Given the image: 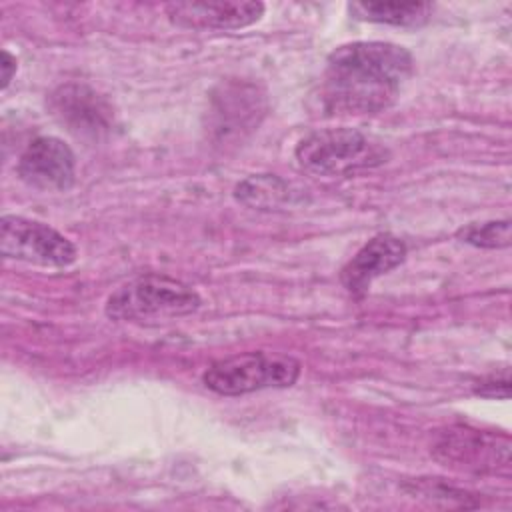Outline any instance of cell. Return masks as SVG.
<instances>
[{
    "instance_id": "1",
    "label": "cell",
    "mask_w": 512,
    "mask_h": 512,
    "mask_svg": "<svg viewBox=\"0 0 512 512\" xmlns=\"http://www.w3.org/2000/svg\"><path fill=\"white\" fill-rule=\"evenodd\" d=\"M414 68L412 54L392 42H350L326 60L318 102L328 116L376 114L398 96Z\"/></svg>"
},
{
    "instance_id": "2",
    "label": "cell",
    "mask_w": 512,
    "mask_h": 512,
    "mask_svg": "<svg viewBox=\"0 0 512 512\" xmlns=\"http://www.w3.org/2000/svg\"><path fill=\"white\" fill-rule=\"evenodd\" d=\"M202 300L188 284L166 274H142L106 300V314L120 322L158 324L188 316L200 308Z\"/></svg>"
},
{
    "instance_id": "3",
    "label": "cell",
    "mask_w": 512,
    "mask_h": 512,
    "mask_svg": "<svg viewBox=\"0 0 512 512\" xmlns=\"http://www.w3.org/2000/svg\"><path fill=\"white\" fill-rule=\"evenodd\" d=\"M294 158L298 166L316 176H352L386 162L388 152L356 128H324L304 136Z\"/></svg>"
},
{
    "instance_id": "4",
    "label": "cell",
    "mask_w": 512,
    "mask_h": 512,
    "mask_svg": "<svg viewBox=\"0 0 512 512\" xmlns=\"http://www.w3.org/2000/svg\"><path fill=\"white\" fill-rule=\"evenodd\" d=\"M300 362L286 354L242 352L212 362L202 382L220 396H242L264 388H288L300 378Z\"/></svg>"
},
{
    "instance_id": "5",
    "label": "cell",
    "mask_w": 512,
    "mask_h": 512,
    "mask_svg": "<svg viewBox=\"0 0 512 512\" xmlns=\"http://www.w3.org/2000/svg\"><path fill=\"white\" fill-rule=\"evenodd\" d=\"M0 252L4 258L46 268H66L76 260V246L52 226L16 214L0 220Z\"/></svg>"
},
{
    "instance_id": "6",
    "label": "cell",
    "mask_w": 512,
    "mask_h": 512,
    "mask_svg": "<svg viewBox=\"0 0 512 512\" xmlns=\"http://www.w3.org/2000/svg\"><path fill=\"white\" fill-rule=\"evenodd\" d=\"M432 456L450 468L478 474L496 472L510 464V440L508 436L456 424L444 428L436 436Z\"/></svg>"
},
{
    "instance_id": "7",
    "label": "cell",
    "mask_w": 512,
    "mask_h": 512,
    "mask_svg": "<svg viewBox=\"0 0 512 512\" xmlns=\"http://www.w3.org/2000/svg\"><path fill=\"white\" fill-rule=\"evenodd\" d=\"M16 172L30 188L64 192L76 178L74 152L56 136H38L20 154Z\"/></svg>"
},
{
    "instance_id": "8",
    "label": "cell",
    "mask_w": 512,
    "mask_h": 512,
    "mask_svg": "<svg viewBox=\"0 0 512 512\" xmlns=\"http://www.w3.org/2000/svg\"><path fill=\"white\" fill-rule=\"evenodd\" d=\"M168 20L184 30H240L258 22L262 2H170L164 6Z\"/></svg>"
},
{
    "instance_id": "9",
    "label": "cell",
    "mask_w": 512,
    "mask_h": 512,
    "mask_svg": "<svg viewBox=\"0 0 512 512\" xmlns=\"http://www.w3.org/2000/svg\"><path fill=\"white\" fill-rule=\"evenodd\" d=\"M52 114L82 136H98L112 124V108L92 88L84 84H64L50 94Z\"/></svg>"
},
{
    "instance_id": "10",
    "label": "cell",
    "mask_w": 512,
    "mask_h": 512,
    "mask_svg": "<svg viewBox=\"0 0 512 512\" xmlns=\"http://www.w3.org/2000/svg\"><path fill=\"white\" fill-rule=\"evenodd\" d=\"M404 258L406 244L398 236L378 234L346 262L340 272V282L350 294L362 296L378 276L400 266Z\"/></svg>"
},
{
    "instance_id": "11",
    "label": "cell",
    "mask_w": 512,
    "mask_h": 512,
    "mask_svg": "<svg viewBox=\"0 0 512 512\" xmlns=\"http://www.w3.org/2000/svg\"><path fill=\"white\" fill-rule=\"evenodd\" d=\"M264 110V96L254 84L238 80L226 82L212 98V130H216L218 136L224 138L244 130H252L260 124Z\"/></svg>"
},
{
    "instance_id": "12",
    "label": "cell",
    "mask_w": 512,
    "mask_h": 512,
    "mask_svg": "<svg viewBox=\"0 0 512 512\" xmlns=\"http://www.w3.org/2000/svg\"><path fill=\"white\" fill-rule=\"evenodd\" d=\"M348 8L354 18L390 26H420L432 10L428 2H354Z\"/></svg>"
},
{
    "instance_id": "13",
    "label": "cell",
    "mask_w": 512,
    "mask_h": 512,
    "mask_svg": "<svg viewBox=\"0 0 512 512\" xmlns=\"http://www.w3.org/2000/svg\"><path fill=\"white\" fill-rule=\"evenodd\" d=\"M234 198L252 210H278L290 202V186L276 174H252L238 182Z\"/></svg>"
},
{
    "instance_id": "14",
    "label": "cell",
    "mask_w": 512,
    "mask_h": 512,
    "mask_svg": "<svg viewBox=\"0 0 512 512\" xmlns=\"http://www.w3.org/2000/svg\"><path fill=\"white\" fill-rule=\"evenodd\" d=\"M460 242L472 244L476 248H508L512 234H510V220H490V222H474L456 232Z\"/></svg>"
},
{
    "instance_id": "15",
    "label": "cell",
    "mask_w": 512,
    "mask_h": 512,
    "mask_svg": "<svg viewBox=\"0 0 512 512\" xmlns=\"http://www.w3.org/2000/svg\"><path fill=\"white\" fill-rule=\"evenodd\" d=\"M474 394L484 396V398H508L510 396L508 368H504L502 372H494V374H488V376L480 378L474 384Z\"/></svg>"
},
{
    "instance_id": "16",
    "label": "cell",
    "mask_w": 512,
    "mask_h": 512,
    "mask_svg": "<svg viewBox=\"0 0 512 512\" xmlns=\"http://www.w3.org/2000/svg\"><path fill=\"white\" fill-rule=\"evenodd\" d=\"M0 66H2V90H6L10 80H12V76L16 74V58L8 50H2Z\"/></svg>"
}]
</instances>
